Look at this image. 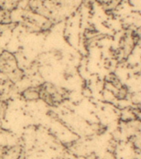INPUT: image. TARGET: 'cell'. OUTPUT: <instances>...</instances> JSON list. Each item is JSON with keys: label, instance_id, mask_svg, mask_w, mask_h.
Here are the masks:
<instances>
[{"label": "cell", "instance_id": "obj_1", "mask_svg": "<svg viewBox=\"0 0 141 159\" xmlns=\"http://www.w3.org/2000/svg\"><path fill=\"white\" fill-rule=\"evenodd\" d=\"M17 68V61L15 57L7 52L0 55V72L8 74Z\"/></svg>", "mask_w": 141, "mask_h": 159}, {"label": "cell", "instance_id": "obj_2", "mask_svg": "<svg viewBox=\"0 0 141 159\" xmlns=\"http://www.w3.org/2000/svg\"><path fill=\"white\" fill-rule=\"evenodd\" d=\"M40 88H28L22 92V96L27 100H37L40 99Z\"/></svg>", "mask_w": 141, "mask_h": 159}, {"label": "cell", "instance_id": "obj_3", "mask_svg": "<svg viewBox=\"0 0 141 159\" xmlns=\"http://www.w3.org/2000/svg\"><path fill=\"white\" fill-rule=\"evenodd\" d=\"M22 76H23V73L21 70L17 69V68L8 73V78L12 82L19 81L22 79Z\"/></svg>", "mask_w": 141, "mask_h": 159}, {"label": "cell", "instance_id": "obj_4", "mask_svg": "<svg viewBox=\"0 0 141 159\" xmlns=\"http://www.w3.org/2000/svg\"><path fill=\"white\" fill-rule=\"evenodd\" d=\"M128 94V89L125 85H121L115 91V96L119 99H124Z\"/></svg>", "mask_w": 141, "mask_h": 159}, {"label": "cell", "instance_id": "obj_5", "mask_svg": "<svg viewBox=\"0 0 141 159\" xmlns=\"http://www.w3.org/2000/svg\"><path fill=\"white\" fill-rule=\"evenodd\" d=\"M52 25H53V23H52L51 20H46L45 22L42 23L41 26H40L41 27V31H48L52 27Z\"/></svg>", "mask_w": 141, "mask_h": 159}]
</instances>
